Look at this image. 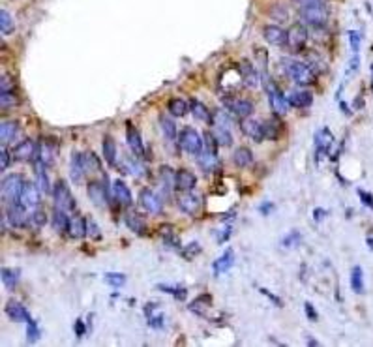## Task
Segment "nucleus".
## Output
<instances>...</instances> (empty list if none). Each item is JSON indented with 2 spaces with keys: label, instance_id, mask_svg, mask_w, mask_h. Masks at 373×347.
I'll list each match as a JSON object with an SVG mask.
<instances>
[{
  "label": "nucleus",
  "instance_id": "obj_1",
  "mask_svg": "<svg viewBox=\"0 0 373 347\" xmlns=\"http://www.w3.org/2000/svg\"><path fill=\"white\" fill-rule=\"evenodd\" d=\"M203 141V151L197 154V164L204 173H212L218 165V141L214 133H204Z\"/></svg>",
  "mask_w": 373,
  "mask_h": 347
},
{
  "label": "nucleus",
  "instance_id": "obj_2",
  "mask_svg": "<svg viewBox=\"0 0 373 347\" xmlns=\"http://www.w3.org/2000/svg\"><path fill=\"white\" fill-rule=\"evenodd\" d=\"M283 68H285L287 75L295 81L296 85H313L315 83V73L304 62H298V60L293 59H283Z\"/></svg>",
  "mask_w": 373,
  "mask_h": 347
},
{
  "label": "nucleus",
  "instance_id": "obj_3",
  "mask_svg": "<svg viewBox=\"0 0 373 347\" xmlns=\"http://www.w3.org/2000/svg\"><path fill=\"white\" fill-rule=\"evenodd\" d=\"M328 6L319 0V2H313V4H308V6L300 8V19L306 23V25L311 26H325L328 21Z\"/></svg>",
  "mask_w": 373,
  "mask_h": 347
},
{
  "label": "nucleus",
  "instance_id": "obj_4",
  "mask_svg": "<svg viewBox=\"0 0 373 347\" xmlns=\"http://www.w3.org/2000/svg\"><path fill=\"white\" fill-rule=\"evenodd\" d=\"M25 178L21 177V175H8V177L2 178V201H6V203H15V201H19L21 193L25 190Z\"/></svg>",
  "mask_w": 373,
  "mask_h": 347
},
{
  "label": "nucleus",
  "instance_id": "obj_5",
  "mask_svg": "<svg viewBox=\"0 0 373 347\" xmlns=\"http://www.w3.org/2000/svg\"><path fill=\"white\" fill-rule=\"evenodd\" d=\"M231 117L225 111H218L214 118V137L218 144L222 146H231L233 144V133H231Z\"/></svg>",
  "mask_w": 373,
  "mask_h": 347
},
{
  "label": "nucleus",
  "instance_id": "obj_6",
  "mask_svg": "<svg viewBox=\"0 0 373 347\" xmlns=\"http://www.w3.org/2000/svg\"><path fill=\"white\" fill-rule=\"evenodd\" d=\"M203 137L193 128H184L180 131V146H182L184 152H188L191 156H197L199 152L203 151Z\"/></svg>",
  "mask_w": 373,
  "mask_h": 347
},
{
  "label": "nucleus",
  "instance_id": "obj_7",
  "mask_svg": "<svg viewBox=\"0 0 373 347\" xmlns=\"http://www.w3.org/2000/svg\"><path fill=\"white\" fill-rule=\"evenodd\" d=\"M308 43V30L302 23L291 26V30L287 32V45L293 53L304 51V47Z\"/></svg>",
  "mask_w": 373,
  "mask_h": 347
},
{
  "label": "nucleus",
  "instance_id": "obj_8",
  "mask_svg": "<svg viewBox=\"0 0 373 347\" xmlns=\"http://www.w3.org/2000/svg\"><path fill=\"white\" fill-rule=\"evenodd\" d=\"M267 94H269L270 109L274 111V115H285L289 111V100L287 96H283V92L276 85L267 81Z\"/></svg>",
  "mask_w": 373,
  "mask_h": 347
},
{
  "label": "nucleus",
  "instance_id": "obj_9",
  "mask_svg": "<svg viewBox=\"0 0 373 347\" xmlns=\"http://www.w3.org/2000/svg\"><path fill=\"white\" fill-rule=\"evenodd\" d=\"M52 199H55V207L57 209H62V210H70L75 207V201H73V195L72 191L68 190V186L64 182H57L55 184V188H52Z\"/></svg>",
  "mask_w": 373,
  "mask_h": 347
},
{
  "label": "nucleus",
  "instance_id": "obj_10",
  "mask_svg": "<svg viewBox=\"0 0 373 347\" xmlns=\"http://www.w3.org/2000/svg\"><path fill=\"white\" fill-rule=\"evenodd\" d=\"M8 220L13 227L21 229V227H26L30 223V214L26 212L25 205L15 201V203H10V207H8Z\"/></svg>",
  "mask_w": 373,
  "mask_h": 347
},
{
  "label": "nucleus",
  "instance_id": "obj_11",
  "mask_svg": "<svg viewBox=\"0 0 373 347\" xmlns=\"http://www.w3.org/2000/svg\"><path fill=\"white\" fill-rule=\"evenodd\" d=\"M139 203L143 207L146 212H150V214H162L164 212V201H162V197L154 193L152 190L148 188H144L141 190L139 193Z\"/></svg>",
  "mask_w": 373,
  "mask_h": 347
},
{
  "label": "nucleus",
  "instance_id": "obj_12",
  "mask_svg": "<svg viewBox=\"0 0 373 347\" xmlns=\"http://www.w3.org/2000/svg\"><path fill=\"white\" fill-rule=\"evenodd\" d=\"M201 207H203V199H201L199 193H193V190L184 191L182 197L178 199V209L186 212V214H190V216H197Z\"/></svg>",
  "mask_w": 373,
  "mask_h": 347
},
{
  "label": "nucleus",
  "instance_id": "obj_13",
  "mask_svg": "<svg viewBox=\"0 0 373 347\" xmlns=\"http://www.w3.org/2000/svg\"><path fill=\"white\" fill-rule=\"evenodd\" d=\"M242 131L246 137H249L251 141H255V143H261L267 139V133H264V122H259L255 118H249L246 117L242 120Z\"/></svg>",
  "mask_w": 373,
  "mask_h": 347
},
{
  "label": "nucleus",
  "instance_id": "obj_14",
  "mask_svg": "<svg viewBox=\"0 0 373 347\" xmlns=\"http://www.w3.org/2000/svg\"><path fill=\"white\" fill-rule=\"evenodd\" d=\"M262 36H264V39L269 41L270 45H274V47L287 45V30H283L282 26L267 25L262 28Z\"/></svg>",
  "mask_w": 373,
  "mask_h": 347
},
{
  "label": "nucleus",
  "instance_id": "obj_15",
  "mask_svg": "<svg viewBox=\"0 0 373 347\" xmlns=\"http://www.w3.org/2000/svg\"><path fill=\"white\" fill-rule=\"evenodd\" d=\"M86 193H88V199H90L96 207H99V209H103L105 205H107V186H103L99 180H92V182H88V186H86Z\"/></svg>",
  "mask_w": 373,
  "mask_h": 347
},
{
  "label": "nucleus",
  "instance_id": "obj_16",
  "mask_svg": "<svg viewBox=\"0 0 373 347\" xmlns=\"http://www.w3.org/2000/svg\"><path fill=\"white\" fill-rule=\"evenodd\" d=\"M223 104L225 107L229 109L233 115L236 117H249L251 113H253V104L249 102V100H244V98H231V100H223Z\"/></svg>",
  "mask_w": 373,
  "mask_h": 347
},
{
  "label": "nucleus",
  "instance_id": "obj_17",
  "mask_svg": "<svg viewBox=\"0 0 373 347\" xmlns=\"http://www.w3.org/2000/svg\"><path fill=\"white\" fill-rule=\"evenodd\" d=\"M38 151H39V146H36L34 141L26 139V141H21V143L15 146L13 156H15V160H19V162H28V160H32V158L38 160Z\"/></svg>",
  "mask_w": 373,
  "mask_h": 347
},
{
  "label": "nucleus",
  "instance_id": "obj_18",
  "mask_svg": "<svg viewBox=\"0 0 373 347\" xmlns=\"http://www.w3.org/2000/svg\"><path fill=\"white\" fill-rule=\"evenodd\" d=\"M197 178L195 175L188 169H178L175 173V188L180 191H191L195 188Z\"/></svg>",
  "mask_w": 373,
  "mask_h": 347
},
{
  "label": "nucleus",
  "instance_id": "obj_19",
  "mask_svg": "<svg viewBox=\"0 0 373 347\" xmlns=\"http://www.w3.org/2000/svg\"><path fill=\"white\" fill-rule=\"evenodd\" d=\"M39 188L36 186V184H26L25 190H23V193H21L19 197V203H23L26 207V209H36L39 205V201H41V197H39Z\"/></svg>",
  "mask_w": 373,
  "mask_h": 347
},
{
  "label": "nucleus",
  "instance_id": "obj_20",
  "mask_svg": "<svg viewBox=\"0 0 373 347\" xmlns=\"http://www.w3.org/2000/svg\"><path fill=\"white\" fill-rule=\"evenodd\" d=\"M289 105L291 107H296V109H304V107H309L311 102H313V94L309 90H291L289 92Z\"/></svg>",
  "mask_w": 373,
  "mask_h": 347
},
{
  "label": "nucleus",
  "instance_id": "obj_21",
  "mask_svg": "<svg viewBox=\"0 0 373 347\" xmlns=\"http://www.w3.org/2000/svg\"><path fill=\"white\" fill-rule=\"evenodd\" d=\"M126 141H128V146H130V151L133 152V156H143V139H141V133L135 126L128 124V131H126Z\"/></svg>",
  "mask_w": 373,
  "mask_h": 347
},
{
  "label": "nucleus",
  "instance_id": "obj_22",
  "mask_svg": "<svg viewBox=\"0 0 373 347\" xmlns=\"http://www.w3.org/2000/svg\"><path fill=\"white\" fill-rule=\"evenodd\" d=\"M6 315L8 317H10V319H12V321H15V323H28L30 321V319H32V317H30V314H28V312H26V308L25 306H23V304H21V302H8L6 304Z\"/></svg>",
  "mask_w": 373,
  "mask_h": 347
},
{
  "label": "nucleus",
  "instance_id": "obj_23",
  "mask_svg": "<svg viewBox=\"0 0 373 347\" xmlns=\"http://www.w3.org/2000/svg\"><path fill=\"white\" fill-rule=\"evenodd\" d=\"M235 265V252L233 250H225L222 256L218 257L216 261H214V265H212V270H214V276H220L223 274V272H227V270H231V267Z\"/></svg>",
  "mask_w": 373,
  "mask_h": 347
},
{
  "label": "nucleus",
  "instance_id": "obj_24",
  "mask_svg": "<svg viewBox=\"0 0 373 347\" xmlns=\"http://www.w3.org/2000/svg\"><path fill=\"white\" fill-rule=\"evenodd\" d=\"M86 173V165H85V154H79L75 152L72 158V165H70V177H72L73 182H81L83 177Z\"/></svg>",
  "mask_w": 373,
  "mask_h": 347
},
{
  "label": "nucleus",
  "instance_id": "obj_25",
  "mask_svg": "<svg viewBox=\"0 0 373 347\" xmlns=\"http://www.w3.org/2000/svg\"><path fill=\"white\" fill-rule=\"evenodd\" d=\"M70 222H72V218L68 216V210H62V209H57L52 210L51 214V223L52 227L59 231V233H66V231L70 229Z\"/></svg>",
  "mask_w": 373,
  "mask_h": 347
},
{
  "label": "nucleus",
  "instance_id": "obj_26",
  "mask_svg": "<svg viewBox=\"0 0 373 347\" xmlns=\"http://www.w3.org/2000/svg\"><path fill=\"white\" fill-rule=\"evenodd\" d=\"M113 197H115L120 205H124V207H130L131 205V191L120 178H117V180L113 182Z\"/></svg>",
  "mask_w": 373,
  "mask_h": 347
},
{
  "label": "nucleus",
  "instance_id": "obj_27",
  "mask_svg": "<svg viewBox=\"0 0 373 347\" xmlns=\"http://www.w3.org/2000/svg\"><path fill=\"white\" fill-rule=\"evenodd\" d=\"M332 141H334V137H332V133H330L327 128L321 131H317V135H315V151H317V154H319V156L327 154L328 148L332 146Z\"/></svg>",
  "mask_w": 373,
  "mask_h": 347
},
{
  "label": "nucleus",
  "instance_id": "obj_28",
  "mask_svg": "<svg viewBox=\"0 0 373 347\" xmlns=\"http://www.w3.org/2000/svg\"><path fill=\"white\" fill-rule=\"evenodd\" d=\"M72 238H83L88 235V222L83 216H75L70 222V229H68Z\"/></svg>",
  "mask_w": 373,
  "mask_h": 347
},
{
  "label": "nucleus",
  "instance_id": "obj_29",
  "mask_svg": "<svg viewBox=\"0 0 373 347\" xmlns=\"http://www.w3.org/2000/svg\"><path fill=\"white\" fill-rule=\"evenodd\" d=\"M190 111L191 115L197 118V120H201V122H204V124H212L214 120H212V115H210V111L206 109V105L201 104L199 100H191L190 102Z\"/></svg>",
  "mask_w": 373,
  "mask_h": 347
},
{
  "label": "nucleus",
  "instance_id": "obj_30",
  "mask_svg": "<svg viewBox=\"0 0 373 347\" xmlns=\"http://www.w3.org/2000/svg\"><path fill=\"white\" fill-rule=\"evenodd\" d=\"M124 223H126V227L130 231H133L135 235H143L144 231H146V223H144L143 218L139 216V214H135V212H126Z\"/></svg>",
  "mask_w": 373,
  "mask_h": 347
},
{
  "label": "nucleus",
  "instance_id": "obj_31",
  "mask_svg": "<svg viewBox=\"0 0 373 347\" xmlns=\"http://www.w3.org/2000/svg\"><path fill=\"white\" fill-rule=\"evenodd\" d=\"M38 162V160H36ZM36 186L39 188L41 193H51V182H49V178H47V173H45V165L38 162L36 164Z\"/></svg>",
  "mask_w": 373,
  "mask_h": 347
},
{
  "label": "nucleus",
  "instance_id": "obj_32",
  "mask_svg": "<svg viewBox=\"0 0 373 347\" xmlns=\"http://www.w3.org/2000/svg\"><path fill=\"white\" fill-rule=\"evenodd\" d=\"M173 115H162L159 117V126H162V131H164V135L167 141H175L177 139V124H175V120H173Z\"/></svg>",
  "mask_w": 373,
  "mask_h": 347
},
{
  "label": "nucleus",
  "instance_id": "obj_33",
  "mask_svg": "<svg viewBox=\"0 0 373 347\" xmlns=\"http://www.w3.org/2000/svg\"><path fill=\"white\" fill-rule=\"evenodd\" d=\"M233 160H235V164L238 167H249V165L253 164V152L249 151L248 146H238L233 154Z\"/></svg>",
  "mask_w": 373,
  "mask_h": 347
},
{
  "label": "nucleus",
  "instance_id": "obj_34",
  "mask_svg": "<svg viewBox=\"0 0 373 347\" xmlns=\"http://www.w3.org/2000/svg\"><path fill=\"white\" fill-rule=\"evenodd\" d=\"M167 109H169V113L173 117H184L186 113L190 111V104L182 98H175L167 104Z\"/></svg>",
  "mask_w": 373,
  "mask_h": 347
},
{
  "label": "nucleus",
  "instance_id": "obj_35",
  "mask_svg": "<svg viewBox=\"0 0 373 347\" xmlns=\"http://www.w3.org/2000/svg\"><path fill=\"white\" fill-rule=\"evenodd\" d=\"M15 133H17V124L12 122V120H2V124H0V141L4 144L10 143L15 137Z\"/></svg>",
  "mask_w": 373,
  "mask_h": 347
},
{
  "label": "nucleus",
  "instance_id": "obj_36",
  "mask_svg": "<svg viewBox=\"0 0 373 347\" xmlns=\"http://www.w3.org/2000/svg\"><path fill=\"white\" fill-rule=\"evenodd\" d=\"M103 158L109 165H117V144L113 137L103 139Z\"/></svg>",
  "mask_w": 373,
  "mask_h": 347
},
{
  "label": "nucleus",
  "instance_id": "obj_37",
  "mask_svg": "<svg viewBox=\"0 0 373 347\" xmlns=\"http://www.w3.org/2000/svg\"><path fill=\"white\" fill-rule=\"evenodd\" d=\"M351 289L358 295L364 293V272L360 267H353L351 270Z\"/></svg>",
  "mask_w": 373,
  "mask_h": 347
},
{
  "label": "nucleus",
  "instance_id": "obj_38",
  "mask_svg": "<svg viewBox=\"0 0 373 347\" xmlns=\"http://www.w3.org/2000/svg\"><path fill=\"white\" fill-rule=\"evenodd\" d=\"M17 282H19V272H17V270L2 269V283H4V287H6V289H15Z\"/></svg>",
  "mask_w": 373,
  "mask_h": 347
},
{
  "label": "nucleus",
  "instance_id": "obj_39",
  "mask_svg": "<svg viewBox=\"0 0 373 347\" xmlns=\"http://www.w3.org/2000/svg\"><path fill=\"white\" fill-rule=\"evenodd\" d=\"M15 30V25H13V19L12 15L6 12V10H0V32L8 36V34H12Z\"/></svg>",
  "mask_w": 373,
  "mask_h": 347
},
{
  "label": "nucleus",
  "instance_id": "obj_40",
  "mask_svg": "<svg viewBox=\"0 0 373 347\" xmlns=\"http://www.w3.org/2000/svg\"><path fill=\"white\" fill-rule=\"evenodd\" d=\"M280 128L282 124L278 122V118H269L267 122H264V133H267V139H278L280 135Z\"/></svg>",
  "mask_w": 373,
  "mask_h": 347
},
{
  "label": "nucleus",
  "instance_id": "obj_41",
  "mask_svg": "<svg viewBox=\"0 0 373 347\" xmlns=\"http://www.w3.org/2000/svg\"><path fill=\"white\" fill-rule=\"evenodd\" d=\"M38 162H41V164L45 165V167H49V165L52 164V151H51V146H49L47 143H43L41 146H39Z\"/></svg>",
  "mask_w": 373,
  "mask_h": 347
},
{
  "label": "nucleus",
  "instance_id": "obj_42",
  "mask_svg": "<svg viewBox=\"0 0 373 347\" xmlns=\"http://www.w3.org/2000/svg\"><path fill=\"white\" fill-rule=\"evenodd\" d=\"M85 165H86V173H96V171H101L99 158L96 156L94 152H88V154H85Z\"/></svg>",
  "mask_w": 373,
  "mask_h": 347
},
{
  "label": "nucleus",
  "instance_id": "obj_43",
  "mask_svg": "<svg viewBox=\"0 0 373 347\" xmlns=\"http://www.w3.org/2000/svg\"><path fill=\"white\" fill-rule=\"evenodd\" d=\"M105 283H109L113 287H122L126 283V276L120 272H109V274H105Z\"/></svg>",
  "mask_w": 373,
  "mask_h": 347
},
{
  "label": "nucleus",
  "instance_id": "obj_44",
  "mask_svg": "<svg viewBox=\"0 0 373 347\" xmlns=\"http://www.w3.org/2000/svg\"><path fill=\"white\" fill-rule=\"evenodd\" d=\"M302 240V235L298 233V231H291L287 236H283L282 244L285 246V248H296L298 244H300Z\"/></svg>",
  "mask_w": 373,
  "mask_h": 347
},
{
  "label": "nucleus",
  "instance_id": "obj_45",
  "mask_svg": "<svg viewBox=\"0 0 373 347\" xmlns=\"http://www.w3.org/2000/svg\"><path fill=\"white\" fill-rule=\"evenodd\" d=\"M45 223H47L45 212H41V210H34L32 214H30V225H32L34 229H39V227H43Z\"/></svg>",
  "mask_w": 373,
  "mask_h": 347
},
{
  "label": "nucleus",
  "instance_id": "obj_46",
  "mask_svg": "<svg viewBox=\"0 0 373 347\" xmlns=\"http://www.w3.org/2000/svg\"><path fill=\"white\" fill-rule=\"evenodd\" d=\"M39 338V327L38 323L34 321V319H30V321L26 323V340L30 341V343H34V341Z\"/></svg>",
  "mask_w": 373,
  "mask_h": 347
},
{
  "label": "nucleus",
  "instance_id": "obj_47",
  "mask_svg": "<svg viewBox=\"0 0 373 347\" xmlns=\"http://www.w3.org/2000/svg\"><path fill=\"white\" fill-rule=\"evenodd\" d=\"M349 43H351V51H353V55H358V53H360V43H362L360 32H356V30H349Z\"/></svg>",
  "mask_w": 373,
  "mask_h": 347
},
{
  "label": "nucleus",
  "instance_id": "obj_48",
  "mask_svg": "<svg viewBox=\"0 0 373 347\" xmlns=\"http://www.w3.org/2000/svg\"><path fill=\"white\" fill-rule=\"evenodd\" d=\"M157 289H162L164 293H169V295H175L177 299H184V296H186V289L177 287V285H165V283H159Z\"/></svg>",
  "mask_w": 373,
  "mask_h": 347
},
{
  "label": "nucleus",
  "instance_id": "obj_49",
  "mask_svg": "<svg viewBox=\"0 0 373 347\" xmlns=\"http://www.w3.org/2000/svg\"><path fill=\"white\" fill-rule=\"evenodd\" d=\"M197 254H201V246H199V242H190L186 248L182 250V256L186 257V259H190V261L197 256Z\"/></svg>",
  "mask_w": 373,
  "mask_h": 347
},
{
  "label": "nucleus",
  "instance_id": "obj_50",
  "mask_svg": "<svg viewBox=\"0 0 373 347\" xmlns=\"http://www.w3.org/2000/svg\"><path fill=\"white\" fill-rule=\"evenodd\" d=\"M124 169L130 171L131 175H135V177H143V165H139L137 162H133V160H128V162H124Z\"/></svg>",
  "mask_w": 373,
  "mask_h": 347
},
{
  "label": "nucleus",
  "instance_id": "obj_51",
  "mask_svg": "<svg viewBox=\"0 0 373 347\" xmlns=\"http://www.w3.org/2000/svg\"><path fill=\"white\" fill-rule=\"evenodd\" d=\"M13 104H15V98H13L12 90H2V92H0V105H2V109L12 107Z\"/></svg>",
  "mask_w": 373,
  "mask_h": 347
},
{
  "label": "nucleus",
  "instance_id": "obj_52",
  "mask_svg": "<svg viewBox=\"0 0 373 347\" xmlns=\"http://www.w3.org/2000/svg\"><path fill=\"white\" fill-rule=\"evenodd\" d=\"M10 162H12V158H10V152L2 146V151H0V169L6 171V167L10 165Z\"/></svg>",
  "mask_w": 373,
  "mask_h": 347
},
{
  "label": "nucleus",
  "instance_id": "obj_53",
  "mask_svg": "<svg viewBox=\"0 0 373 347\" xmlns=\"http://www.w3.org/2000/svg\"><path fill=\"white\" fill-rule=\"evenodd\" d=\"M358 197L362 199V203L366 205V207H369V209L373 210V195L369 193V191H364V190H358Z\"/></svg>",
  "mask_w": 373,
  "mask_h": 347
},
{
  "label": "nucleus",
  "instance_id": "obj_54",
  "mask_svg": "<svg viewBox=\"0 0 373 347\" xmlns=\"http://www.w3.org/2000/svg\"><path fill=\"white\" fill-rule=\"evenodd\" d=\"M148 325L152 328H162L164 327V315H148Z\"/></svg>",
  "mask_w": 373,
  "mask_h": 347
},
{
  "label": "nucleus",
  "instance_id": "obj_55",
  "mask_svg": "<svg viewBox=\"0 0 373 347\" xmlns=\"http://www.w3.org/2000/svg\"><path fill=\"white\" fill-rule=\"evenodd\" d=\"M259 291H261V293H262V295H264V296H269V299H270V301H272V302H274L276 306H280V308H282V306H283V301H282V299H280V296H276V295H272V293H270L269 289L261 287V289H259Z\"/></svg>",
  "mask_w": 373,
  "mask_h": 347
},
{
  "label": "nucleus",
  "instance_id": "obj_56",
  "mask_svg": "<svg viewBox=\"0 0 373 347\" xmlns=\"http://www.w3.org/2000/svg\"><path fill=\"white\" fill-rule=\"evenodd\" d=\"M304 312H306V315L309 317V321H317V314H315L311 302H306V304H304Z\"/></svg>",
  "mask_w": 373,
  "mask_h": 347
},
{
  "label": "nucleus",
  "instance_id": "obj_57",
  "mask_svg": "<svg viewBox=\"0 0 373 347\" xmlns=\"http://www.w3.org/2000/svg\"><path fill=\"white\" fill-rule=\"evenodd\" d=\"M88 235L92 238H99V227L94 222H88Z\"/></svg>",
  "mask_w": 373,
  "mask_h": 347
},
{
  "label": "nucleus",
  "instance_id": "obj_58",
  "mask_svg": "<svg viewBox=\"0 0 373 347\" xmlns=\"http://www.w3.org/2000/svg\"><path fill=\"white\" fill-rule=\"evenodd\" d=\"M358 66H360V57H358V55H353V60L349 62V72H356Z\"/></svg>",
  "mask_w": 373,
  "mask_h": 347
},
{
  "label": "nucleus",
  "instance_id": "obj_59",
  "mask_svg": "<svg viewBox=\"0 0 373 347\" xmlns=\"http://www.w3.org/2000/svg\"><path fill=\"white\" fill-rule=\"evenodd\" d=\"M272 209H274V205H272V203H264L262 207H259V210H261V214H264V216H267V214H269V212H270Z\"/></svg>",
  "mask_w": 373,
  "mask_h": 347
},
{
  "label": "nucleus",
  "instance_id": "obj_60",
  "mask_svg": "<svg viewBox=\"0 0 373 347\" xmlns=\"http://www.w3.org/2000/svg\"><path fill=\"white\" fill-rule=\"evenodd\" d=\"M295 4H298V6H308V4H313V2H319V0H293Z\"/></svg>",
  "mask_w": 373,
  "mask_h": 347
},
{
  "label": "nucleus",
  "instance_id": "obj_61",
  "mask_svg": "<svg viewBox=\"0 0 373 347\" xmlns=\"http://www.w3.org/2000/svg\"><path fill=\"white\" fill-rule=\"evenodd\" d=\"M325 214H327V212H325L323 209H315V222L323 220V218H325Z\"/></svg>",
  "mask_w": 373,
  "mask_h": 347
},
{
  "label": "nucleus",
  "instance_id": "obj_62",
  "mask_svg": "<svg viewBox=\"0 0 373 347\" xmlns=\"http://www.w3.org/2000/svg\"><path fill=\"white\" fill-rule=\"evenodd\" d=\"M75 332H77V336H83V332H85V328H83V323H81V319H79L77 325H75Z\"/></svg>",
  "mask_w": 373,
  "mask_h": 347
},
{
  "label": "nucleus",
  "instance_id": "obj_63",
  "mask_svg": "<svg viewBox=\"0 0 373 347\" xmlns=\"http://www.w3.org/2000/svg\"><path fill=\"white\" fill-rule=\"evenodd\" d=\"M367 244H369V248L373 250V238H367Z\"/></svg>",
  "mask_w": 373,
  "mask_h": 347
},
{
  "label": "nucleus",
  "instance_id": "obj_64",
  "mask_svg": "<svg viewBox=\"0 0 373 347\" xmlns=\"http://www.w3.org/2000/svg\"><path fill=\"white\" fill-rule=\"evenodd\" d=\"M371 73H373V64H371Z\"/></svg>",
  "mask_w": 373,
  "mask_h": 347
}]
</instances>
